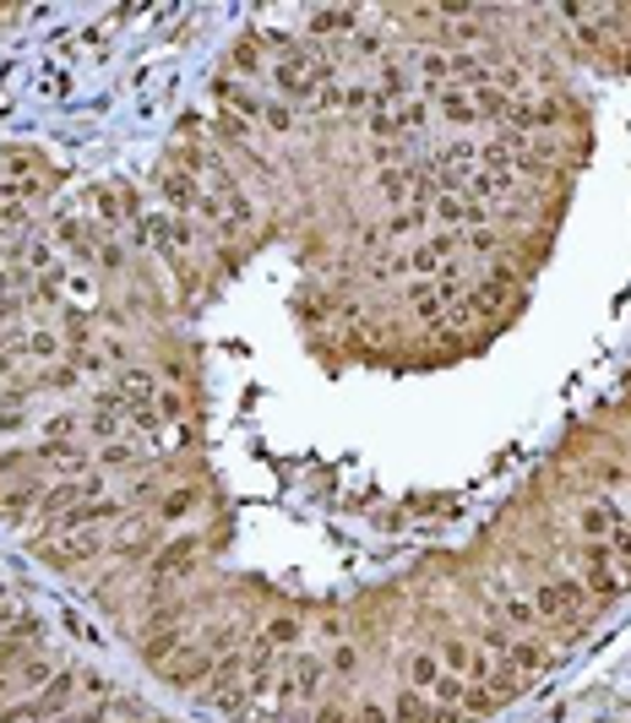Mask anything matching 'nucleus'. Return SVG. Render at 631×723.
<instances>
[{"label":"nucleus","instance_id":"1","mask_svg":"<svg viewBox=\"0 0 631 723\" xmlns=\"http://www.w3.org/2000/svg\"><path fill=\"white\" fill-rule=\"evenodd\" d=\"M529 599H534L540 626H572V621H577V604L588 599V588H583L577 571H555V577H544V582L529 588Z\"/></svg>","mask_w":631,"mask_h":723},{"label":"nucleus","instance_id":"2","mask_svg":"<svg viewBox=\"0 0 631 723\" xmlns=\"http://www.w3.org/2000/svg\"><path fill=\"white\" fill-rule=\"evenodd\" d=\"M213 669H218V653H207V647L191 636L170 664H159V680L175 686V691H202V686L213 680Z\"/></svg>","mask_w":631,"mask_h":723},{"label":"nucleus","instance_id":"3","mask_svg":"<svg viewBox=\"0 0 631 723\" xmlns=\"http://www.w3.org/2000/svg\"><path fill=\"white\" fill-rule=\"evenodd\" d=\"M627 523V506L616 501V495H588V501H577L572 506V528H577V539H610L616 528Z\"/></svg>","mask_w":631,"mask_h":723},{"label":"nucleus","instance_id":"4","mask_svg":"<svg viewBox=\"0 0 631 723\" xmlns=\"http://www.w3.org/2000/svg\"><path fill=\"white\" fill-rule=\"evenodd\" d=\"M159 201H164V212H175V218H196V207H202V180L164 158V164H159Z\"/></svg>","mask_w":631,"mask_h":723},{"label":"nucleus","instance_id":"5","mask_svg":"<svg viewBox=\"0 0 631 723\" xmlns=\"http://www.w3.org/2000/svg\"><path fill=\"white\" fill-rule=\"evenodd\" d=\"M268 72H272V50H268V39H262V33H246V39L224 55V77H235V83H246V88H251V83H262Z\"/></svg>","mask_w":631,"mask_h":723},{"label":"nucleus","instance_id":"6","mask_svg":"<svg viewBox=\"0 0 631 723\" xmlns=\"http://www.w3.org/2000/svg\"><path fill=\"white\" fill-rule=\"evenodd\" d=\"M305 22H311V28H305V39L327 50L333 39H355V33H360L365 11H360V6H322V11H311Z\"/></svg>","mask_w":631,"mask_h":723},{"label":"nucleus","instance_id":"7","mask_svg":"<svg viewBox=\"0 0 631 723\" xmlns=\"http://www.w3.org/2000/svg\"><path fill=\"white\" fill-rule=\"evenodd\" d=\"M376 229H381L387 245H398V240H425V234L436 229V218H431V201H403V207H392Z\"/></svg>","mask_w":631,"mask_h":723},{"label":"nucleus","instance_id":"8","mask_svg":"<svg viewBox=\"0 0 631 723\" xmlns=\"http://www.w3.org/2000/svg\"><path fill=\"white\" fill-rule=\"evenodd\" d=\"M398 675H403V686H414V691H425V697H431V686L447 675V669H442L436 642H414V647L398 658Z\"/></svg>","mask_w":631,"mask_h":723},{"label":"nucleus","instance_id":"9","mask_svg":"<svg viewBox=\"0 0 631 723\" xmlns=\"http://www.w3.org/2000/svg\"><path fill=\"white\" fill-rule=\"evenodd\" d=\"M425 98H431L436 120H447L452 131H474V125H479V109H474V92H468V88L447 83V88H431Z\"/></svg>","mask_w":631,"mask_h":723},{"label":"nucleus","instance_id":"10","mask_svg":"<svg viewBox=\"0 0 631 723\" xmlns=\"http://www.w3.org/2000/svg\"><path fill=\"white\" fill-rule=\"evenodd\" d=\"M44 501V479H22V484H0V523L6 528H22Z\"/></svg>","mask_w":631,"mask_h":723},{"label":"nucleus","instance_id":"11","mask_svg":"<svg viewBox=\"0 0 631 723\" xmlns=\"http://www.w3.org/2000/svg\"><path fill=\"white\" fill-rule=\"evenodd\" d=\"M550 658H555V653L544 647L540 636H512V647H507L501 664H507L518 680H529V675H544V669H550Z\"/></svg>","mask_w":631,"mask_h":723},{"label":"nucleus","instance_id":"12","mask_svg":"<svg viewBox=\"0 0 631 723\" xmlns=\"http://www.w3.org/2000/svg\"><path fill=\"white\" fill-rule=\"evenodd\" d=\"M403 305H409V316L425 321V327H442V321H447V299H442L436 283H409V288H403Z\"/></svg>","mask_w":631,"mask_h":723},{"label":"nucleus","instance_id":"13","mask_svg":"<svg viewBox=\"0 0 631 723\" xmlns=\"http://www.w3.org/2000/svg\"><path fill=\"white\" fill-rule=\"evenodd\" d=\"M55 675H61V664H55V658L39 647L33 658H22V664H17V675H11V680H17V697H39V691H44Z\"/></svg>","mask_w":631,"mask_h":723},{"label":"nucleus","instance_id":"14","mask_svg":"<svg viewBox=\"0 0 631 723\" xmlns=\"http://www.w3.org/2000/svg\"><path fill=\"white\" fill-rule=\"evenodd\" d=\"M257 636H262L268 647H278V653H300V647H305V621H300V615H268V621L257 626Z\"/></svg>","mask_w":631,"mask_h":723},{"label":"nucleus","instance_id":"15","mask_svg":"<svg viewBox=\"0 0 631 723\" xmlns=\"http://www.w3.org/2000/svg\"><path fill=\"white\" fill-rule=\"evenodd\" d=\"M191 512H196V490L191 484H170V490H159V517L153 523L170 534V528H181Z\"/></svg>","mask_w":631,"mask_h":723},{"label":"nucleus","instance_id":"16","mask_svg":"<svg viewBox=\"0 0 631 723\" xmlns=\"http://www.w3.org/2000/svg\"><path fill=\"white\" fill-rule=\"evenodd\" d=\"M153 419H159V425H185V419H191V397H185L181 381H159V392H153Z\"/></svg>","mask_w":631,"mask_h":723},{"label":"nucleus","instance_id":"17","mask_svg":"<svg viewBox=\"0 0 631 723\" xmlns=\"http://www.w3.org/2000/svg\"><path fill=\"white\" fill-rule=\"evenodd\" d=\"M583 588H588L594 599H605V604H610V599H621V593H631V571H627V566H616V560H610V566H599V571H583Z\"/></svg>","mask_w":631,"mask_h":723},{"label":"nucleus","instance_id":"18","mask_svg":"<svg viewBox=\"0 0 631 723\" xmlns=\"http://www.w3.org/2000/svg\"><path fill=\"white\" fill-rule=\"evenodd\" d=\"M387 719L392 723H425L431 719V697L414 691V686H398V697L387 702Z\"/></svg>","mask_w":631,"mask_h":723},{"label":"nucleus","instance_id":"19","mask_svg":"<svg viewBox=\"0 0 631 723\" xmlns=\"http://www.w3.org/2000/svg\"><path fill=\"white\" fill-rule=\"evenodd\" d=\"M257 131H268V136H294V131H300V109L268 92V103H262V120H257Z\"/></svg>","mask_w":631,"mask_h":723},{"label":"nucleus","instance_id":"20","mask_svg":"<svg viewBox=\"0 0 631 723\" xmlns=\"http://www.w3.org/2000/svg\"><path fill=\"white\" fill-rule=\"evenodd\" d=\"M436 653H442V669H447V675H463V680H468V664H474V636H457V632L436 636Z\"/></svg>","mask_w":631,"mask_h":723},{"label":"nucleus","instance_id":"21","mask_svg":"<svg viewBox=\"0 0 631 723\" xmlns=\"http://www.w3.org/2000/svg\"><path fill=\"white\" fill-rule=\"evenodd\" d=\"M360 642L355 636H344V642H327V675L333 680H355L360 675Z\"/></svg>","mask_w":631,"mask_h":723},{"label":"nucleus","instance_id":"22","mask_svg":"<svg viewBox=\"0 0 631 723\" xmlns=\"http://www.w3.org/2000/svg\"><path fill=\"white\" fill-rule=\"evenodd\" d=\"M93 462L104 468V473H131V468H142V447L137 441H109V447H98Z\"/></svg>","mask_w":631,"mask_h":723},{"label":"nucleus","instance_id":"23","mask_svg":"<svg viewBox=\"0 0 631 723\" xmlns=\"http://www.w3.org/2000/svg\"><path fill=\"white\" fill-rule=\"evenodd\" d=\"M457 708H463V713H468V723H474V719H490V713H501V697H496L490 686H468Z\"/></svg>","mask_w":631,"mask_h":723},{"label":"nucleus","instance_id":"24","mask_svg":"<svg viewBox=\"0 0 631 723\" xmlns=\"http://www.w3.org/2000/svg\"><path fill=\"white\" fill-rule=\"evenodd\" d=\"M55 723H115V713H109V702H77L72 713H61Z\"/></svg>","mask_w":631,"mask_h":723},{"label":"nucleus","instance_id":"25","mask_svg":"<svg viewBox=\"0 0 631 723\" xmlns=\"http://www.w3.org/2000/svg\"><path fill=\"white\" fill-rule=\"evenodd\" d=\"M463 691H468V680H463V675H442V680L431 686V702H442V708H457V702H463Z\"/></svg>","mask_w":631,"mask_h":723},{"label":"nucleus","instance_id":"26","mask_svg":"<svg viewBox=\"0 0 631 723\" xmlns=\"http://www.w3.org/2000/svg\"><path fill=\"white\" fill-rule=\"evenodd\" d=\"M349 713H355V708H344V702H316V708H311V723H349Z\"/></svg>","mask_w":631,"mask_h":723},{"label":"nucleus","instance_id":"27","mask_svg":"<svg viewBox=\"0 0 631 723\" xmlns=\"http://www.w3.org/2000/svg\"><path fill=\"white\" fill-rule=\"evenodd\" d=\"M349 723H392V719H387V708H381V702H360V708L349 713Z\"/></svg>","mask_w":631,"mask_h":723},{"label":"nucleus","instance_id":"28","mask_svg":"<svg viewBox=\"0 0 631 723\" xmlns=\"http://www.w3.org/2000/svg\"><path fill=\"white\" fill-rule=\"evenodd\" d=\"M137 723H175V719H137Z\"/></svg>","mask_w":631,"mask_h":723},{"label":"nucleus","instance_id":"29","mask_svg":"<svg viewBox=\"0 0 631 723\" xmlns=\"http://www.w3.org/2000/svg\"><path fill=\"white\" fill-rule=\"evenodd\" d=\"M0 723H22V719H6V713H0Z\"/></svg>","mask_w":631,"mask_h":723}]
</instances>
